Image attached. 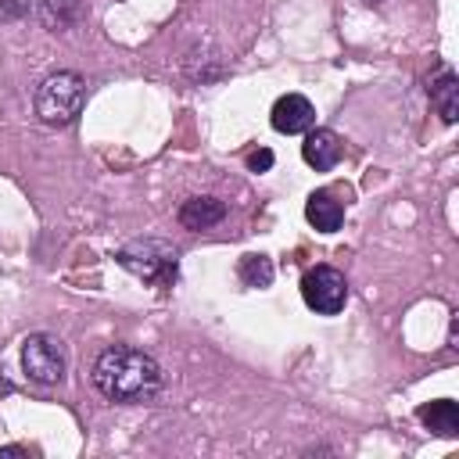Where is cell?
Instances as JSON below:
<instances>
[{
    "label": "cell",
    "instance_id": "1",
    "mask_svg": "<svg viewBox=\"0 0 459 459\" xmlns=\"http://www.w3.org/2000/svg\"><path fill=\"white\" fill-rule=\"evenodd\" d=\"M93 387L118 405H140L151 402L161 391V366L129 344H111L93 362Z\"/></svg>",
    "mask_w": 459,
    "mask_h": 459
},
{
    "label": "cell",
    "instance_id": "2",
    "mask_svg": "<svg viewBox=\"0 0 459 459\" xmlns=\"http://www.w3.org/2000/svg\"><path fill=\"white\" fill-rule=\"evenodd\" d=\"M115 258L122 269H129L143 283H158V287H169L176 280V269H179L176 247L169 240H158V237H136V240L122 244L115 251Z\"/></svg>",
    "mask_w": 459,
    "mask_h": 459
},
{
    "label": "cell",
    "instance_id": "3",
    "mask_svg": "<svg viewBox=\"0 0 459 459\" xmlns=\"http://www.w3.org/2000/svg\"><path fill=\"white\" fill-rule=\"evenodd\" d=\"M86 104V79L79 72H54L36 90V115L47 126H68L79 118Z\"/></svg>",
    "mask_w": 459,
    "mask_h": 459
},
{
    "label": "cell",
    "instance_id": "4",
    "mask_svg": "<svg viewBox=\"0 0 459 459\" xmlns=\"http://www.w3.org/2000/svg\"><path fill=\"white\" fill-rule=\"evenodd\" d=\"M22 369L36 384H57L68 369V355L61 337L54 333H29L22 341Z\"/></svg>",
    "mask_w": 459,
    "mask_h": 459
},
{
    "label": "cell",
    "instance_id": "5",
    "mask_svg": "<svg viewBox=\"0 0 459 459\" xmlns=\"http://www.w3.org/2000/svg\"><path fill=\"white\" fill-rule=\"evenodd\" d=\"M301 298L319 316H337L348 305V280L333 265H312L301 276Z\"/></svg>",
    "mask_w": 459,
    "mask_h": 459
},
{
    "label": "cell",
    "instance_id": "6",
    "mask_svg": "<svg viewBox=\"0 0 459 459\" xmlns=\"http://www.w3.org/2000/svg\"><path fill=\"white\" fill-rule=\"evenodd\" d=\"M312 126H316V108H312L308 97H301V93H283V97L273 104V129H276V133L294 136V133H308Z\"/></svg>",
    "mask_w": 459,
    "mask_h": 459
},
{
    "label": "cell",
    "instance_id": "7",
    "mask_svg": "<svg viewBox=\"0 0 459 459\" xmlns=\"http://www.w3.org/2000/svg\"><path fill=\"white\" fill-rule=\"evenodd\" d=\"M344 147H341V136L333 129H308L305 133V143H301V158L316 169V172H326L341 161Z\"/></svg>",
    "mask_w": 459,
    "mask_h": 459
},
{
    "label": "cell",
    "instance_id": "8",
    "mask_svg": "<svg viewBox=\"0 0 459 459\" xmlns=\"http://www.w3.org/2000/svg\"><path fill=\"white\" fill-rule=\"evenodd\" d=\"M176 219H179L183 230L201 233V230H212L215 222L226 219V204H222L219 197H208V194H204V197H186V201L179 204Z\"/></svg>",
    "mask_w": 459,
    "mask_h": 459
},
{
    "label": "cell",
    "instance_id": "9",
    "mask_svg": "<svg viewBox=\"0 0 459 459\" xmlns=\"http://www.w3.org/2000/svg\"><path fill=\"white\" fill-rule=\"evenodd\" d=\"M305 219H308L319 233H333V230H341V222H344V204H341L330 190H316V194L305 201Z\"/></svg>",
    "mask_w": 459,
    "mask_h": 459
},
{
    "label": "cell",
    "instance_id": "10",
    "mask_svg": "<svg viewBox=\"0 0 459 459\" xmlns=\"http://www.w3.org/2000/svg\"><path fill=\"white\" fill-rule=\"evenodd\" d=\"M430 104L437 108V115H441V122H455L459 118V79H455V72L452 68H441L434 79H430Z\"/></svg>",
    "mask_w": 459,
    "mask_h": 459
},
{
    "label": "cell",
    "instance_id": "11",
    "mask_svg": "<svg viewBox=\"0 0 459 459\" xmlns=\"http://www.w3.org/2000/svg\"><path fill=\"white\" fill-rule=\"evenodd\" d=\"M416 416H420L423 427H430V430L441 434V437H455V434H459V405H455L452 398L427 402V405L416 409Z\"/></svg>",
    "mask_w": 459,
    "mask_h": 459
},
{
    "label": "cell",
    "instance_id": "12",
    "mask_svg": "<svg viewBox=\"0 0 459 459\" xmlns=\"http://www.w3.org/2000/svg\"><path fill=\"white\" fill-rule=\"evenodd\" d=\"M36 14L50 32H65L82 18V0H36Z\"/></svg>",
    "mask_w": 459,
    "mask_h": 459
},
{
    "label": "cell",
    "instance_id": "13",
    "mask_svg": "<svg viewBox=\"0 0 459 459\" xmlns=\"http://www.w3.org/2000/svg\"><path fill=\"white\" fill-rule=\"evenodd\" d=\"M237 276H240V283H244V287H255V290H262V287H269V283H273V276H276V265H273V258H269V255H262V251H251V255H244V258H240V265H237Z\"/></svg>",
    "mask_w": 459,
    "mask_h": 459
},
{
    "label": "cell",
    "instance_id": "14",
    "mask_svg": "<svg viewBox=\"0 0 459 459\" xmlns=\"http://www.w3.org/2000/svg\"><path fill=\"white\" fill-rule=\"evenodd\" d=\"M32 7V0H0V22H18L25 18Z\"/></svg>",
    "mask_w": 459,
    "mask_h": 459
},
{
    "label": "cell",
    "instance_id": "15",
    "mask_svg": "<svg viewBox=\"0 0 459 459\" xmlns=\"http://www.w3.org/2000/svg\"><path fill=\"white\" fill-rule=\"evenodd\" d=\"M247 169H251V172H269V169H273V151H269V147L251 151V154H247Z\"/></svg>",
    "mask_w": 459,
    "mask_h": 459
},
{
    "label": "cell",
    "instance_id": "16",
    "mask_svg": "<svg viewBox=\"0 0 459 459\" xmlns=\"http://www.w3.org/2000/svg\"><path fill=\"white\" fill-rule=\"evenodd\" d=\"M29 452H32L29 445H4V448H0V459H11V455H29Z\"/></svg>",
    "mask_w": 459,
    "mask_h": 459
}]
</instances>
